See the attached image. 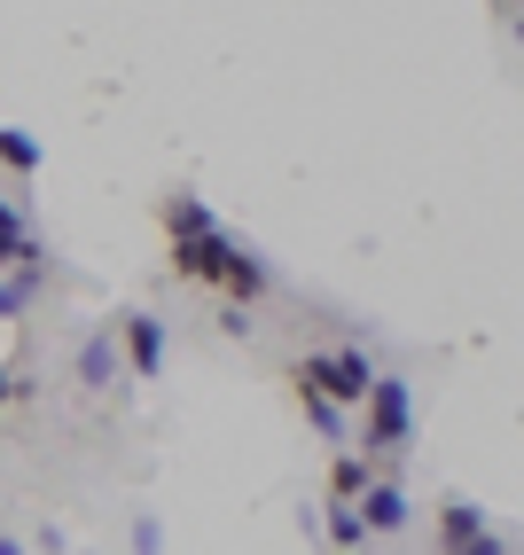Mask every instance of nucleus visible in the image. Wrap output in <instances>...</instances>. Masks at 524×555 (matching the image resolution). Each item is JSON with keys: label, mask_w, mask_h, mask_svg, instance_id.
<instances>
[{"label": "nucleus", "mask_w": 524, "mask_h": 555, "mask_svg": "<svg viewBox=\"0 0 524 555\" xmlns=\"http://www.w3.org/2000/svg\"><path fill=\"white\" fill-rule=\"evenodd\" d=\"M157 219H165V258H172V274L219 289V274H228V250H235V235L219 228V211H212L204 196L180 189V196L157 204Z\"/></svg>", "instance_id": "nucleus-1"}, {"label": "nucleus", "mask_w": 524, "mask_h": 555, "mask_svg": "<svg viewBox=\"0 0 524 555\" xmlns=\"http://www.w3.org/2000/svg\"><path fill=\"white\" fill-rule=\"evenodd\" d=\"M353 447L368 462H399L407 447H416V384L392 376V367H376V384H368V399H360V438Z\"/></svg>", "instance_id": "nucleus-2"}, {"label": "nucleus", "mask_w": 524, "mask_h": 555, "mask_svg": "<svg viewBox=\"0 0 524 555\" xmlns=\"http://www.w3.org/2000/svg\"><path fill=\"white\" fill-rule=\"evenodd\" d=\"M290 384H321L336 406H360L368 384H376V360H368L360 345H329V352H306V360H297Z\"/></svg>", "instance_id": "nucleus-3"}, {"label": "nucleus", "mask_w": 524, "mask_h": 555, "mask_svg": "<svg viewBox=\"0 0 524 555\" xmlns=\"http://www.w3.org/2000/svg\"><path fill=\"white\" fill-rule=\"evenodd\" d=\"M118 352H126V376L133 384H157L165 376V321L157 313H118Z\"/></svg>", "instance_id": "nucleus-4"}, {"label": "nucleus", "mask_w": 524, "mask_h": 555, "mask_svg": "<svg viewBox=\"0 0 524 555\" xmlns=\"http://www.w3.org/2000/svg\"><path fill=\"white\" fill-rule=\"evenodd\" d=\"M353 508H360L368 540H392V532H407V525H416V501H407V493L392 486V477H368V493H360Z\"/></svg>", "instance_id": "nucleus-5"}, {"label": "nucleus", "mask_w": 524, "mask_h": 555, "mask_svg": "<svg viewBox=\"0 0 524 555\" xmlns=\"http://www.w3.org/2000/svg\"><path fill=\"white\" fill-rule=\"evenodd\" d=\"M79 384H87V391H110V384H118V328H110V321L79 345Z\"/></svg>", "instance_id": "nucleus-6"}, {"label": "nucleus", "mask_w": 524, "mask_h": 555, "mask_svg": "<svg viewBox=\"0 0 524 555\" xmlns=\"http://www.w3.org/2000/svg\"><path fill=\"white\" fill-rule=\"evenodd\" d=\"M290 391H297V406H306V423H314V430L329 438V447H353V423H345V406H336V399H329L321 384H290Z\"/></svg>", "instance_id": "nucleus-7"}, {"label": "nucleus", "mask_w": 524, "mask_h": 555, "mask_svg": "<svg viewBox=\"0 0 524 555\" xmlns=\"http://www.w3.org/2000/svg\"><path fill=\"white\" fill-rule=\"evenodd\" d=\"M368 477H376V462H368L360 447H345V454L329 462V501H360V493H368Z\"/></svg>", "instance_id": "nucleus-8"}, {"label": "nucleus", "mask_w": 524, "mask_h": 555, "mask_svg": "<svg viewBox=\"0 0 524 555\" xmlns=\"http://www.w3.org/2000/svg\"><path fill=\"white\" fill-rule=\"evenodd\" d=\"M477 532H485V508H470V501H446V508H438V555L470 547Z\"/></svg>", "instance_id": "nucleus-9"}, {"label": "nucleus", "mask_w": 524, "mask_h": 555, "mask_svg": "<svg viewBox=\"0 0 524 555\" xmlns=\"http://www.w3.org/2000/svg\"><path fill=\"white\" fill-rule=\"evenodd\" d=\"M321 540H329L336 555H360V547H368V525H360V508H353V501H329V516H321Z\"/></svg>", "instance_id": "nucleus-10"}, {"label": "nucleus", "mask_w": 524, "mask_h": 555, "mask_svg": "<svg viewBox=\"0 0 524 555\" xmlns=\"http://www.w3.org/2000/svg\"><path fill=\"white\" fill-rule=\"evenodd\" d=\"M0 165H9L16 180H31L40 172V141H31L24 126H0Z\"/></svg>", "instance_id": "nucleus-11"}, {"label": "nucleus", "mask_w": 524, "mask_h": 555, "mask_svg": "<svg viewBox=\"0 0 524 555\" xmlns=\"http://www.w3.org/2000/svg\"><path fill=\"white\" fill-rule=\"evenodd\" d=\"M165 547V525L157 516H133V555H157Z\"/></svg>", "instance_id": "nucleus-12"}, {"label": "nucleus", "mask_w": 524, "mask_h": 555, "mask_svg": "<svg viewBox=\"0 0 524 555\" xmlns=\"http://www.w3.org/2000/svg\"><path fill=\"white\" fill-rule=\"evenodd\" d=\"M455 555H501V540H494V532H477V540H470V547H455Z\"/></svg>", "instance_id": "nucleus-13"}, {"label": "nucleus", "mask_w": 524, "mask_h": 555, "mask_svg": "<svg viewBox=\"0 0 524 555\" xmlns=\"http://www.w3.org/2000/svg\"><path fill=\"white\" fill-rule=\"evenodd\" d=\"M16 399V376H9V367H0V406H9Z\"/></svg>", "instance_id": "nucleus-14"}, {"label": "nucleus", "mask_w": 524, "mask_h": 555, "mask_svg": "<svg viewBox=\"0 0 524 555\" xmlns=\"http://www.w3.org/2000/svg\"><path fill=\"white\" fill-rule=\"evenodd\" d=\"M509 9H516V16H524V0H509Z\"/></svg>", "instance_id": "nucleus-15"}, {"label": "nucleus", "mask_w": 524, "mask_h": 555, "mask_svg": "<svg viewBox=\"0 0 524 555\" xmlns=\"http://www.w3.org/2000/svg\"><path fill=\"white\" fill-rule=\"evenodd\" d=\"M516 40H524V16H516Z\"/></svg>", "instance_id": "nucleus-16"}]
</instances>
